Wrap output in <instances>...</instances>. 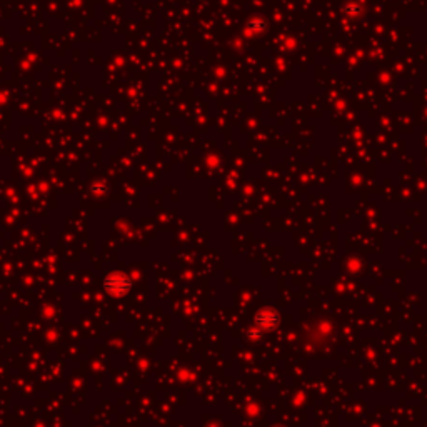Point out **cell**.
Returning a JSON list of instances; mask_svg holds the SVG:
<instances>
[{
	"instance_id": "1",
	"label": "cell",
	"mask_w": 427,
	"mask_h": 427,
	"mask_svg": "<svg viewBox=\"0 0 427 427\" xmlns=\"http://www.w3.org/2000/svg\"><path fill=\"white\" fill-rule=\"evenodd\" d=\"M277 314L275 312H269V315H267V312H262V314H259L257 317V322L262 325V327L266 329H272L275 324H277Z\"/></svg>"
}]
</instances>
